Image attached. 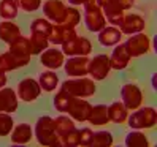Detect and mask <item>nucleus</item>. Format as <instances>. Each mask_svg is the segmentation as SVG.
<instances>
[{
    "instance_id": "obj_1",
    "label": "nucleus",
    "mask_w": 157,
    "mask_h": 147,
    "mask_svg": "<svg viewBox=\"0 0 157 147\" xmlns=\"http://www.w3.org/2000/svg\"><path fill=\"white\" fill-rule=\"evenodd\" d=\"M33 136L38 141L40 145L44 147H60V138L56 133L54 128V119L49 116L38 117L35 127H33Z\"/></svg>"
},
{
    "instance_id": "obj_2",
    "label": "nucleus",
    "mask_w": 157,
    "mask_h": 147,
    "mask_svg": "<svg viewBox=\"0 0 157 147\" xmlns=\"http://www.w3.org/2000/svg\"><path fill=\"white\" fill-rule=\"evenodd\" d=\"M60 90L67 92L70 97L89 98L97 92V86L95 81L90 79L89 76H81V78H70L65 82H62Z\"/></svg>"
},
{
    "instance_id": "obj_3",
    "label": "nucleus",
    "mask_w": 157,
    "mask_h": 147,
    "mask_svg": "<svg viewBox=\"0 0 157 147\" xmlns=\"http://www.w3.org/2000/svg\"><path fill=\"white\" fill-rule=\"evenodd\" d=\"M125 122L132 130H149L157 125V111L151 106H140L127 116Z\"/></svg>"
},
{
    "instance_id": "obj_4",
    "label": "nucleus",
    "mask_w": 157,
    "mask_h": 147,
    "mask_svg": "<svg viewBox=\"0 0 157 147\" xmlns=\"http://www.w3.org/2000/svg\"><path fill=\"white\" fill-rule=\"evenodd\" d=\"M82 8H84L82 19H84L87 30L98 33L106 25V19H105L103 13H101V8L95 3V0H87V2L82 5Z\"/></svg>"
},
{
    "instance_id": "obj_5",
    "label": "nucleus",
    "mask_w": 157,
    "mask_h": 147,
    "mask_svg": "<svg viewBox=\"0 0 157 147\" xmlns=\"http://www.w3.org/2000/svg\"><path fill=\"white\" fill-rule=\"evenodd\" d=\"M124 46H125L130 59L141 57L151 51V38L144 32H138L133 35H128V40L124 41Z\"/></svg>"
},
{
    "instance_id": "obj_6",
    "label": "nucleus",
    "mask_w": 157,
    "mask_h": 147,
    "mask_svg": "<svg viewBox=\"0 0 157 147\" xmlns=\"http://www.w3.org/2000/svg\"><path fill=\"white\" fill-rule=\"evenodd\" d=\"M111 71L109 65V57L106 54H97L92 59H89L87 63V76L94 81H103Z\"/></svg>"
},
{
    "instance_id": "obj_7",
    "label": "nucleus",
    "mask_w": 157,
    "mask_h": 147,
    "mask_svg": "<svg viewBox=\"0 0 157 147\" xmlns=\"http://www.w3.org/2000/svg\"><path fill=\"white\" fill-rule=\"evenodd\" d=\"M121 101L125 105L128 111L140 108L143 105V92L133 82H127L121 87Z\"/></svg>"
},
{
    "instance_id": "obj_8",
    "label": "nucleus",
    "mask_w": 157,
    "mask_h": 147,
    "mask_svg": "<svg viewBox=\"0 0 157 147\" xmlns=\"http://www.w3.org/2000/svg\"><path fill=\"white\" fill-rule=\"evenodd\" d=\"M87 63L89 56H70L63 60V70L68 78H81L87 76Z\"/></svg>"
},
{
    "instance_id": "obj_9",
    "label": "nucleus",
    "mask_w": 157,
    "mask_h": 147,
    "mask_svg": "<svg viewBox=\"0 0 157 147\" xmlns=\"http://www.w3.org/2000/svg\"><path fill=\"white\" fill-rule=\"evenodd\" d=\"M16 95H17V100H21V101L32 103L41 95V87H40V84H38L36 79L25 78V79H22L19 84H17Z\"/></svg>"
},
{
    "instance_id": "obj_10",
    "label": "nucleus",
    "mask_w": 157,
    "mask_h": 147,
    "mask_svg": "<svg viewBox=\"0 0 157 147\" xmlns=\"http://www.w3.org/2000/svg\"><path fill=\"white\" fill-rule=\"evenodd\" d=\"M90 108L92 105L87 101L86 98H78V97H71V101L68 105L67 109V114L73 119L75 122H87V117L90 112Z\"/></svg>"
},
{
    "instance_id": "obj_11",
    "label": "nucleus",
    "mask_w": 157,
    "mask_h": 147,
    "mask_svg": "<svg viewBox=\"0 0 157 147\" xmlns=\"http://www.w3.org/2000/svg\"><path fill=\"white\" fill-rule=\"evenodd\" d=\"M67 5L62 0H46L43 2V14L52 24H62L65 17Z\"/></svg>"
},
{
    "instance_id": "obj_12",
    "label": "nucleus",
    "mask_w": 157,
    "mask_h": 147,
    "mask_svg": "<svg viewBox=\"0 0 157 147\" xmlns=\"http://www.w3.org/2000/svg\"><path fill=\"white\" fill-rule=\"evenodd\" d=\"M40 56V62H41V65L43 67H46L48 70H59V68H62V65H63V60H65V56H63V52H62V49H59V48H46L43 52H40L38 54Z\"/></svg>"
},
{
    "instance_id": "obj_13",
    "label": "nucleus",
    "mask_w": 157,
    "mask_h": 147,
    "mask_svg": "<svg viewBox=\"0 0 157 147\" xmlns=\"http://www.w3.org/2000/svg\"><path fill=\"white\" fill-rule=\"evenodd\" d=\"M8 51H10L16 59H19L25 63L30 62L32 57V49H30V41L29 36L19 35L17 38H14L10 44H8Z\"/></svg>"
},
{
    "instance_id": "obj_14",
    "label": "nucleus",
    "mask_w": 157,
    "mask_h": 147,
    "mask_svg": "<svg viewBox=\"0 0 157 147\" xmlns=\"http://www.w3.org/2000/svg\"><path fill=\"white\" fill-rule=\"evenodd\" d=\"M144 29H146L144 17L136 13L124 14V19H122L121 25H119V30L122 32V35H133L138 32H144Z\"/></svg>"
},
{
    "instance_id": "obj_15",
    "label": "nucleus",
    "mask_w": 157,
    "mask_h": 147,
    "mask_svg": "<svg viewBox=\"0 0 157 147\" xmlns=\"http://www.w3.org/2000/svg\"><path fill=\"white\" fill-rule=\"evenodd\" d=\"M101 13H103L106 22H109V25H114V27L121 25L125 14L121 5L117 3V0H108L105 5H101Z\"/></svg>"
},
{
    "instance_id": "obj_16",
    "label": "nucleus",
    "mask_w": 157,
    "mask_h": 147,
    "mask_svg": "<svg viewBox=\"0 0 157 147\" xmlns=\"http://www.w3.org/2000/svg\"><path fill=\"white\" fill-rule=\"evenodd\" d=\"M113 52H111V56H108L109 57V65H111V70H117V71H121V70H125L128 67V62H130V56H128V52L125 49V46L124 43H117L113 46Z\"/></svg>"
},
{
    "instance_id": "obj_17",
    "label": "nucleus",
    "mask_w": 157,
    "mask_h": 147,
    "mask_svg": "<svg viewBox=\"0 0 157 147\" xmlns=\"http://www.w3.org/2000/svg\"><path fill=\"white\" fill-rule=\"evenodd\" d=\"M121 40H122V32L119 30V27L105 25L98 32V43L103 48H113L114 44L121 43Z\"/></svg>"
},
{
    "instance_id": "obj_18",
    "label": "nucleus",
    "mask_w": 157,
    "mask_h": 147,
    "mask_svg": "<svg viewBox=\"0 0 157 147\" xmlns=\"http://www.w3.org/2000/svg\"><path fill=\"white\" fill-rule=\"evenodd\" d=\"M17 111V95L16 90L11 87L0 89V112H16Z\"/></svg>"
},
{
    "instance_id": "obj_19",
    "label": "nucleus",
    "mask_w": 157,
    "mask_h": 147,
    "mask_svg": "<svg viewBox=\"0 0 157 147\" xmlns=\"http://www.w3.org/2000/svg\"><path fill=\"white\" fill-rule=\"evenodd\" d=\"M8 136L11 138L13 145H24L30 142V139L33 138V127H30L29 123H17L16 127H13Z\"/></svg>"
},
{
    "instance_id": "obj_20",
    "label": "nucleus",
    "mask_w": 157,
    "mask_h": 147,
    "mask_svg": "<svg viewBox=\"0 0 157 147\" xmlns=\"http://www.w3.org/2000/svg\"><path fill=\"white\" fill-rule=\"evenodd\" d=\"M87 122L94 127H103L109 123V117H108V106L106 105H92L90 112L87 117Z\"/></svg>"
},
{
    "instance_id": "obj_21",
    "label": "nucleus",
    "mask_w": 157,
    "mask_h": 147,
    "mask_svg": "<svg viewBox=\"0 0 157 147\" xmlns=\"http://www.w3.org/2000/svg\"><path fill=\"white\" fill-rule=\"evenodd\" d=\"M19 35H22L19 25L14 24L13 21L3 19L2 22H0V40H2L3 43L10 44V43H11L14 38H17Z\"/></svg>"
},
{
    "instance_id": "obj_22",
    "label": "nucleus",
    "mask_w": 157,
    "mask_h": 147,
    "mask_svg": "<svg viewBox=\"0 0 157 147\" xmlns=\"http://www.w3.org/2000/svg\"><path fill=\"white\" fill-rule=\"evenodd\" d=\"M38 84L41 87V92H52L56 90L57 86H59V76L54 70H46V71H41L38 75Z\"/></svg>"
},
{
    "instance_id": "obj_23",
    "label": "nucleus",
    "mask_w": 157,
    "mask_h": 147,
    "mask_svg": "<svg viewBox=\"0 0 157 147\" xmlns=\"http://www.w3.org/2000/svg\"><path fill=\"white\" fill-rule=\"evenodd\" d=\"M127 116H128V109L125 108V105L122 101H114L108 106V117H109V122L113 123H125L127 120Z\"/></svg>"
},
{
    "instance_id": "obj_24",
    "label": "nucleus",
    "mask_w": 157,
    "mask_h": 147,
    "mask_svg": "<svg viewBox=\"0 0 157 147\" xmlns=\"http://www.w3.org/2000/svg\"><path fill=\"white\" fill-rule=\"evenodd\" d=\"M27 63L16 59L10 51H6L3 54H0V73H8V71H14L25 67Z\"/></svg>"
},
{
    "instance_id": "obj_25",
    "label": "nucleus",
    "mask_w": 157,
    "mask_h": 147,
    "mask_svg": "<svg viewBox=\"0 0 157 147\" xmlns=\"http://www.w3.org/2000/svg\"><path fill=\"white\" fill-rule=\"evenodd\" d=\"M54 128H56L57 136L62 138V136H65L68 131H71L73 128H76V125H75V120H73L70 116L60 114L59 117L54 119Z\"/></svg>"
},
{
    "instance_id": "obj_26",
    "label": "nucleus",
    "mask_w": 157,
    "mask_h": 147,
    "mask_svg": "<svg viewBox=\"0 0 157 147\" xmlns=\"http://www.w3.org/2000/svg\"><path fill=\"white\" fill-rule=\"evenodd\" d=\"M124 144L127 147H149V139L141 130H132L125 134Z\"/></svg>"
},
{
    "instance_id": "obj_27",
    "label": "nucleus",
    "mask_w": 157,
    "mask_h": 147,
    "mask_svg": "<svg viewBox=\"0 0 157 147\" xmlns=\"http://www.w3.org/2000/svg\"><path fill=\"white\" fill-rule=\"evenodd\" d=\"M114 142L113 134L106 131V130H100V131H92L90 138V147H111Z\"/></svg>"
},
{
    "instance_id": "obj_28",
    "label": "nucleus",
    "mask_w": 157,
    "mask_h": 147,
    "mask_svg": "<svg viewBox=\"0 0 157 147\" xmlns=\"http://www.w3.org/2000/svg\"><path fill=\"white\" fill-rule=\"evenodd\" d=\"M29 41H30L32 56H38L40 52H43V51L49 46L48 36H44V35H41V33H30Z\"/></svg>"
},
{
    "instance_id": "obj_29",
    "label": "nucleus",
    "mask_w": 157,
    "mask_h": 147,
    "mask_svg": "<svg viewBox=\"0 0 157 147\" xmlns=\"http://www.w3.org/2000/svg\"><path fill=\"white\" fill-rule=\"evenodd\" d=\"M92 52V43L86 36L76 35L73 40V56H89Z\"/></svg>"
},
{
    "instance_id": "obj_30",
    "label": "nucleus",
    "mask_w": 157,
    "mask_h": 147,
    "mask_svg": "<svg viewBox=\"0 0 157 147\" xmlns=\"http://www.w3.org/2000/svg\"><path fill=\"white\" fill-rule=\"evenodd\" d=\"M17 16V5L14 0H0V17L13 21Z\"/></svg>"
},
{
    "instance_id": "obj_31",
    "label": "nucleus",
    "mask_w": 157,
    "mask_h": 147,
    "mask_svg": "<svg viewBox=\"0 0 157 147\" xmlns=\"http://www.w3.org/2000/svg\"><path fill=\"white\" fill-rule=\"evenodd\" d=\"M52 22L48 21L46 17H38V19L32 21L30 24V33H41L44 36H49L51 30H52Z\"/></svg>"
},
{
    "instance_id": "obj_32",
    "label": "nucleus",
    "mask_w": 157,
    "mask_h": 147,
    "mask_svg": "<svg viewBox=\"0 0 157 147\" xmlns=\"http://www.w3.org/2000/svg\"><path fill=\"white\" fill-rule=\"evenodd\" d=\"M70 101H71V97L67 94V92H63V90H59L56 94V97H54V100H52L56 111H59L60 114H67Z\"/></svg>"
},
{
    "instance_id": "obj_33",
    "label": "nucleus",
    "mask_w": 157,
    "mask_h": 147,
    "mask_svg": "<svg viewBox=\"0 0 157 147\" xmlns=\"http://www.w3.org/2000/svg\"><path fill=\"white\" fill-rule=\"evenodd\" d=\"M81 22V11L78 10L76 6H67V11H65V17H63V22L62 25L65 27H71V29H75V27Z\"/></svg>"
},
{
    "instance_id": "obj_34",
    "label": "nucleus",
    "mask_w": 157,
    "mask_h": 147,
    "mask_svg": "<svg viewBox=\"0 0 157 147\" xmlns=\"http://www.w3.org/2000/svg\"><path fill=\"white\" fill-rule=\"evenodd\" d=\"M14 127L13 117L10 112H0V138H5L11 133Z\"/></svg>"
},
{
    "instance_id": "obj_35",
    "label": "nucleus",
    "mask_w": 157,
    "mask_h": 147,
    "mask_svg": "<svg viewBox=\"0 0 157 147\" xmlns=\"http://www.w3.org/2000/svg\"><path fill=\"white\" fill-rule=\"evenodd\" d=\"M63 33H65V25L62 24H54L52 25V30L48 36L49 43H52L54 46H60L63 41Z\"/></svg>"
},
{
    "instance_id": "obj_36",
    "label": "nucleus",
    "mask_w": 157,
    "mask_h": 147,
    "mask_svg": "<svg viewBox=\"0 0 157 147\" xmlns=\"http://www.w3.org/2000/svg\"><path fill=\"white\" fill-rule=\"evenodd\" d=\"M60 144L63 147H78L79 145V130L78 128H73V130L68 131L65 136H62Z\"/></svg>"
},
{
    "instance_id": "obj_37",
    "label": "nucleus",
    "mask_w": 157,
    "mask_h": 147,
    "mask_svg": "<svg viewBox=\"0 0 157 147\" xmlns=\"http://www.w3.org/2000/svg\"><path fill=\"white\" fill-rule=\"evenodd\" d=\"M16 5H17V10H22L27 13H32L36 11L38 8H41V0H14Z\"/></svg>"
},
{
    "instance_id": "obj_38",
    "label": "nucleus",
    "mask_w": 157,
    "mask_h": 147,
    "mask_svg": "<svg viewBox=\"0 0 157 147\" xmlns=\"http://www.w3.org/2000/svg\"><path fill=\"white\" fill-rule=\"evenodd\" d=\"M90 138H92L90 128H82V130H79V145L81 147H90Z\"/></svg>"
},
{
    "instance_id": "obj_39",
    "label": "nucleus",
    "mask_w": 157,
    "mask_h": 147,
    "mask_svg": "<svg viewBox=\"0 0 157 147\" xmlns=\"http://www.w3.org/2000/svg\"><path fill=\"white\" fill-rule=\"evenodd\" d=\"M117 3L121 5V8L124 11H127V10H130V8L135 5V0H117Z\"/></svg>"
},
{
    "instance_id": "obj_40",
    "label": "nucleus",
    "mask_w": 157,
    "mask_h": 147,
    "mask_svg": "<svg viewBox=\"0 0 157 147\" xmlns=\"http://www.w3.org/2000/svg\"><path fill=\"white\" fill-rule=\"evenodd\" d=\"M6 73H0V89L6 86Z\"/></svg>"
},
{
    "instance_id": "obj_41",
    "label": "nucleus",
    "mask_w": 157,
    "mask_h": 147,
    "mask_svg": "<svg viewBox=\"0 0 157 147\" xmlns=\"http://www.w3.org/2000/svg\"><path fill=\"white\" fill-rule=\"evenodd\" d=\"M68 3H71V6H78V5H84L87 0H67Z\"/></svg>"
},
{
    "instance_id": "obj_42",
    "label": "nucleus",
    "mask_w": 157,
    "mask_h": 147,
    "mask_svg": "<svg viewBox=\"0 0 157 147\" xmlns=\"http://www.w3.org/2000/svg\"><path fill=\"white\" fill-rule=\"evenodd\" d=\"M106 2H108V0H95V3H97L100 8H101V5H105Z\"/></svg>"
},
{
    "instance_id": "obj_43",
    "label": "nucleus",
    "mask_w": 157,
    "mask_h": 147,
    "mask_svg": "<svg viewBox=\"0 0 157 147\" xmlns=\"http://www.w3.org/2000/svg\"><path fill=\"white\" fill-rule=\"evenodd\" d=\"M155 79H157V75L154 73V75H152V87H154V89H155Z\"/></svg>"
}]
</instances>
